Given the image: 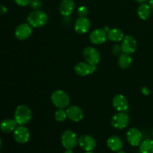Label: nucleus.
<instances>
[{
	"instance_id": "18",
	"label": "nucleus",
	"mask_w": 153,
	"mask_h": 153,
	"mask_svg": "<svg viewBox=\"0 0 153 153\" xmlns=\"http://www.w3.org/2000/svg\"><path fill=\"white\" fill-rule=\"evenodd\" d=\"M107 146L113 152H118L122 149L123 143L120 137L117 135H113L108 139Z\"/></svg>"
},
{
	"instance_id": "30",
	"label": "nucleus",
	"mask_w": 153,
	"mask_h": 153,
	"mask_svg": "<svg viewBox=\"0 0 153 153\" xmlns=\"http://www.w3.org/2000/svg\"><path fill=\"white\" fill-rule=\"evenodd\" d=\"M141 91H142V93H143V94H144V95H146V96L149 95V91L148 90L147 88H145V87L144 88H142Z\"/></svg>"
},
{
	"instance_id": "21",
	"label": "nucleus",
	"mask_w": 153,
	"mask_h": 153,
	"mask_svg": "<svg viewBox=\"0 0 153 153\" xmlns=\"http://www.w3.org/2000/svg\"><path fill=\"white\" fill-rule=\"evenodd\" d=\"M137 15L141 19L146 20L150 16L152 9H151L149 4H146V3H141V4L139 5L137 7Z\"/></svg>"
},
{
	"instance_id": "10",
	"label": "nucleus",
	"mask_w": 153,
	"mask_h": 153,
	"mask_svg": "<svg viewBox=\"0 0 153 153\" xmlns=\"http://www.w3.org/2000/svg\"><path fill=\"white\" fill-rule=\"evenodd\" d=\"M33 28L28 23H22L18 25L15 29V37L17 40H25L32 34Z\"/></svg>"
},
{
	"instance_id": "11",
	"label": "nucleus",
	"mask_w": 153,
	"mask_h": 153,
	"mask_svg": "<svg viewBox=\"0 0 153 153\" xmlns=\"http://www.w3.org/2000/svg\"><path fill=\"white\" fill-rule=\"evenodd\" d=\"M78 144L85 151H93L97 146L96 140L91 135L83 134L78 138Z\"/></svg>"
},
{
	"instance_id": "2",
	"label": "nucleus",
	"mask_w": 153,
	"mask_h": 153,
	"mask_svg": "<svg viewBox=\"0 0 153 153\" xmlns=\"http://www.w3.org/2000/svg\"><path fill=\"white\" fill-rule=\"evenodd\" d=\"M32 119L31 110L25 105L17 106L14 112V120L18 125L24 126L28 123Z\"/></svg>"
},
{
	"instance_id": "19",
	"label": "nucleus",
	"mask_w": 153,
	"mask_h": 153,
	"mask_svg": "<svg viewBox=\"0 0 153 153\" xmlns=\"http://www.w3.org/2000/svg\"><path fill=\"white\" fill-rule=\"evenodd\" d=\"M17 123L14 119H5L0 123V129L2 132L8 134L14 131L17 127Z\"/></svg>"
},
{
	"instance_id": "34",
	"label": "nucleus",
	"mask_w": 153,
	"mask_h": 153,
	"mask_svg": "<svg viewBox=\"0 0 153 153\" xmlns=\"http://www.w3.org/2000/svg\"><path fill=\"white\" fill-rule=\"evenodd\" d=\"M117 153H126V152L123 150H120V151H118V152H117Z\"/></svg>"
},
{
	"instance_id": "28",
	"label": "nucleus",
	"mask_w": 153,
	"mask_h": 153,
	"mask_svg": "<svg viewBox=\"0 0 153 153\" xmlns=\"http://www.w3.org/2000/svg\"><path fill=\"white\" fill-rule=\"evenodd\" d=\"M7 7H6L4 5H3V4H0V14L1 15L5 14V13H7Z\"/></svg>"
},
{
	"instance_id": "15",
	"label": "nucleus",
	"mask_w": 153,
	"mask_h": 153,
	"mask_svg": "<svg viewBox=\"0 0 153 153\" xmlns=\"http://www.w3.org/2000/svg\"><path fill=\"white\" fill-rule=\"evenodd\" d=\"M67 117L73 122H79L84 118V112L81 108L76 105H71L67 108Z\"/></svg>"
},
{
	"instance_id": "35",
	"label": "nucleus",
	"mask_w": 153,
	"mask_h": 153,
	"mask_svg": "<svg viewBox=\"0 0 153 153\" xmlns=\"http://www.w3.org/2000/svg\"><path fill=\"white\" fill-rule=\"evenodd\" d=\"M1 145H2V141H1V137H0V149H1Z\"/></svg>"
},
{
	"instance_id": "17",
	"label": "nucleus",
	"mask_w": 153,
	"mask_h": 153,
	"mask_svg": "<svg viewBox=\"0 0 153 153\" xmlns=\"http://www.w3.org/2000/svg\"><path fill=\"white\" fill-rule=\"evenodd\" d=\"M76 4L73 0H62L60 3L59 11L64 16H69L74 10Z\"/></svg>"
},
{
	"instance_id": "7",
	"label": "nucleus",
	"mask_w": 153,
	"mask_h": 153,
	"mask_svg": "<svg viewBox=\"0 0 153 153\" xmlns=\"http://www.w3.org/2000/svg\"><path fill=\"white\" fill-rule=\"evenodd\" d=\"M121 50L123 53L131 55L137 49V41L135 38L131 35H126L123 39L121 43Z\"/></svg>"
},
{
	"instance_id": "20",
	"label": "nucleus",
	"mask_w": 153,
	"mask_h": 153,
	"mask_svg": "<svg viewBox=\"0 0 153 153\" xmlns=\"http://www.w3.org/2000/svg\"><path fill=\"white\" fill-rule=\"evenodd\" d=\"M124 37H125L124 33L123 32L122 30L118 28H111L107 33L108 40L111 42H116L117 43V42L122 41Z\"/></svg>"
},
{
	"instance_id": "9",
	"label": "nucleus",
	"mask_w": 153,
	"mask_h": 153,
	"mask_svg": "<svg viewBox=\"0 0 153 153\" xmlns=\"http://www.w3.org/2000/svg\"><path fill=\"white\" fill-rule=\"evenodd\" d=\"M13 138L16 143L20 144L27 143L30 139L29 130L24 126H19L13 131Z\"/></svg>"
},
{
	"instance_id": "32",
	"label": "nucleus",
	"mask_w": 153,
	"mask_h": 153,
	"mask_svg": "<svg viewBox=\"0 0 153 153\" xmlns=\"http://www.w3.org/2000/svg\"><path fill=\"white\" fill-rule=\"evenodd\" d=\"M149 6H150L151 9L153 10V0H149Z\"/></svg>"
},
{
	"instance_id": "29",
	"label": "nucleus",
	"mask_w": 153,
	"mask_h": 153,
	"mask_svg": "<svg viewBox=\"0 0 153 153\" xmlns=\"http://www.w3.org/2000/svg\"><path fill=\"white\" fill-rule=\"evenodd\" d=\"M120 50H121V46H120H120H117V45H116V46H114L113 52L114 54L119 53L120 51ZM121 51H122V50H121Z\"/></svg>"
},
{
	"instance_id": "22",
	"label": "nucleus",
	"mask_w": 153,
	"mask_h": 153,
	"mask_svg": "<svg viewBox=\"0 0 153 153\" xmlns=\"http://www.w3.org/2000/svg\"><path fill=\"white\" fill-rule=\"evenodd\" d=\"M132 64V58L130 55L123 53L120 55L118 59V65L122 69H127Z\"/></svg>"
},
{
	"instance_id": "33",
	"label": "nucleus",
	"mask_w": 153,
	"mask_h": 153,
	"mask_svg": "<svg viewBox=\"0 0 153 153\" xmlns=\"http://www.w3.org/2000/svg\"><path fill=\"white\" fill-rule=\"evenodd\" d=\"M135 1H137V2L139 3H144L145 1H146L147 0H135Z\"/></svg>"
},
{
	"instance_id": "6",
	"label": "nucleus",
	"mask_w": 153,
	"mask_h": 153,
	"mask_svg": "<svg viewBox=\"0 0 153 153\" xmlns=\"http://www.w3.org/2000/svg\"><path fill=\"white\" fill-rule=\"evenodd\" d=\"M61 143L65 149H73L78 143L77 135L72 130H66L61 135Z\"/></svg>"
},
{
	"instance_id": "13",
	"label": "nucleus",
	"mask_w": 153,
	"mask_h": 153,
	"mask_svg": "<svg viewBox=\"0 0 153 153\" xmlns=\"http://www.w3.org/2000/svg\"><path fill=\"white\" fill-rule=\"evenodd\" d=\"M89 39L93 44L101 45L108 39L107 32L105 31L104 28H97L90 34Z\"/></svg>"
},
{
	"instance_id": "27",
	"label": "nucleus",
	"mask_w": 153,
	"mask_h": 153,
	"mask_svg": "<svg viewBox=\"0 0 153 153\" xmlns=\"http://www.w3.org/2000/svg\"><path fill=\"white\" fill-rule=\"evenodd\" d=\"M13 1L18 5L22 6V7H25V6L29 4L31 0H13Z\"/></svg>"
},
{
	"instance_id": "8",
	"label": "nucleus",
	"mask_w": 153,
	"mask_h": 153,
	"mask_svg": "<svg viewBox=\"0 0 153 153\" xmlns=\"http://www.w3.org/2000/svg\"><path fill=\"white\" fill-rule=\"evenodd\" d=\"M97 70V66L91 65L88 62H79L74 67V71L78 76H87L93 74Z\"/></svg>"
},
{
	"instance_id": "31",
	"label": "nucleus",
	"mask_w": 153,
	"mask_h": 153,
	"mask_svg": "<svg viewBox=\"0 0 153 153\" xmlns=\"http://www.w3.org/2000/svg\"><path fill=\"white\" fill-rule=\"evenodd\" d=\"M64 153H73V151L71 149H66V151L64 152Z\"/></svg>"
},
{
	"instance_id": "12",
	"label": "nucleus",
	"mask_w": 153,
	"mask_h": 153,
	"mask_svg": "<svg viewBox=\"0 0 153 153\" xmlns=\"http://www.w3.org/2000/svg\"><path fill=\"white\" fill-rule=\"evenodd\" d=\"M142 133L138 128H131L126 132V140L130 145L137 146L142 142Z\"/></svg>"
},
{
	"instance_id": "5",
	"label": "nucleus",
	"mask_w": 153,
	"mask_h": 153,
	"mask_svg": "<svg viewBox=\"0 0 153 153\" xmlns=\"http://www.w3.org/2000/svg\"><path fill=\"white\" fill-rule=\"evenodd\" d=\"M82 55L85 61L91 65L97 66L101 60V55L99 51L92 46L85 47L82 52Z\"/></svg>"
},
{
	"instance_id": "24",
	"label": "nucleus",
	"mask_w": 153,
	"mask_h": 153,
	"mask_svg": "<svg viewBox=\"0 0 153 153\" xmlns=\"http://www.w3.org/2000/svg\"><path fill=\"white\" fill-rule=\"evenodd\" d=\"M55 118L58 122H64L67 118V111L64 108H58L55 113Z\"/></svg>"
},
{
	"instance_id": "4",
	"label": "nucleus",
	"mask_w": 153,
	"mask_h": 153,
	"mask_svg": "<svg viewBox=\"0 0 153 153\" xmlns=\"http://www.w3.org/2000/svg\"><path fill=\"white\" fill-rule=\"evenodd\" d=\"M129 122L130 117L126 111L118 112L114 115L111 120V126L117 129H124L128 126Z\"/></svg>"
},
{
	"instance_id": "37",
	"label": "nucleus",
	"mask_w": 153,
	"mask_h": 153,
	"mask_svg": "<svg viewBox=\"0 0 153 153\" xmlns=\"http://www.w3.org/2000/svg\"><path fill=\"white\" fill-rule=\"evenodd\" d=\"M152 137H153V129H152Z\"/></svg>"
},
{
	"instance_id": "14",
	"label": "nucleus",
	"mask_w": 153,
	"mask_h": 153,
	"mask_svg": "<svg viewBox=\"0 0 153 153\" xmlns=\"http://www.w3.org/2000/svg\"><path fill=\"white\" fill-rule=\"evenodd\" d=\"M112 105L118 112L126 111L128 108V102L126 97L123 94H117L112 100Z\"/></svg>"
},
{
	"instance_id": "25",
	"label": "nucleus",
	"mask_w": 153,
	"mask_h": 153,
	"mask_svg": "<svg viewBox=\"0 0 153 153\" xmlns=\"http://www.w3.org/2000/svg\"><path fill=\"white\" fill-rule=\"evenodd\" d=\"M29 5L33 10H39L42 7V1L41 0H31Z\"/></svg>"
},
{
	"instance_id": "23",
	"label": "nucleus",
	"mask_w": 153,
	"mask_h": 153,
	"mask_svg": "<svg viewBox=\"0 0 153 153\" xmlns=\"http://www.w3.org/2000/svg\"><path fill=\"white\" fill-rule=\"evenodd\" d=\"M139 149L141 153H153V140L146 139L139 145Z\"/></svg>"
},
{
	"instance_id": "26",
	"label": "nucleus",
	"mask_w": 153,
	"mask_h": 153,
	"mask_svg": "<svg viewBox=\"0 0 153 153\" xmlns=\"http://www.w3.org/2000/svg\"><path fill=\"white\" fill-rule=\"evenodd\" d=\"M77 12L79 16H86L88 14V9L86 6L82 5L78 8Z\"/></svg>"
},
{
	"instance_id": "3",
	"label": "nucleus",
	"mask_w": 153,
	"mask_h": 153,
	"mask_svg": "<svg viewBox=\"0 0 153 153\" xmlns=\"http://www.w3.org/2000/svg\"><path fill=\"white\" fill-rule=\"evenodd\" d=\"M51 100L58 108H67L70 106V98L68 94L62 90H56L51 96Z\"/></svg>"
},
{
	"instance_id": "1",
	"label": "nucleus",
	"mask_w": 153,
	"mask_h": 153,
	"mask_svg": "<svg viewBox=\"0 0 153 153\" xmlns=\"http://www.w3.org/2000/svg\"><path fill=\"white\" fill-rule=\"evenodd\" d=\"M48 15L43 10H36L28 14L27 21L32 28H38L46 25L48 22Z\"/></svg>"
},
{
	"instance_id": "38",
	"label": "nucleus",
	"mask_w": 153,
	"mask_h": 153,
	"mask_svg": "<svg viewBox=\"0 0 153 153\" xmlns=\"http://www.w3.org/2000/svg\"><path fill=\"white\" fill-rule=\"evenodd\" d=\"M0 153H1V152H0Z\"/></svg>"
},
{
	"instance_id": "16",
	"label": "nucleus",
	"mask_w": 153,
	"mask_h": 153,
	"mask_svg": "<svg viewBox=\"0 0 153 153\" xmlns=\"http://www.w3.org/2000/svg\"><path fill=\"white\" fill-rule=\"evenodd\" d=\"M91 27V22L86 16H79L75 22V31L78 34H85Z\"/></svg>"
},
{
	"instance_id": "36",
	"label": "nucleus",
	"mask_w": 153,
	"mask_h": 153,
	"mask_svg": "<svg viewBox=\"0 0 153 153\" xmlns=\"http://www.w3.org/2000/svg\"><path fill=\"white\" fill-rule=\"evenodd\" d=\"M85 153H94L92 152V151H87V152H85Z\"/></svg>"
}]
</instances>
